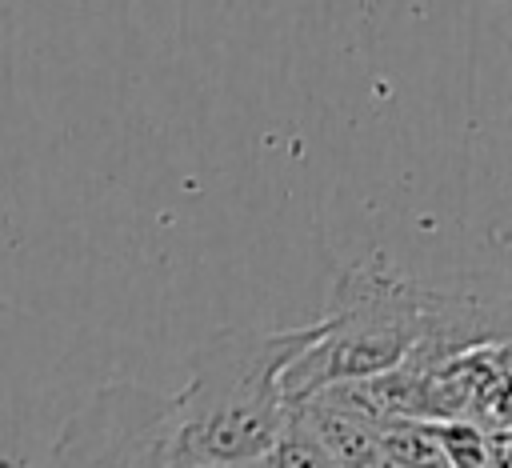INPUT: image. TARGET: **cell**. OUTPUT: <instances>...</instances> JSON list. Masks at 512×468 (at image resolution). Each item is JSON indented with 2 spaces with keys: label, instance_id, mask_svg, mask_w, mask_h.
<instances>
[{
  "label": "cell",
  "instance_id": "1",
  "mask_svg": "<svg viewBox=\"0 0 512 468\" xmlns=\"http://www.w3.org/2000/svg\"><path fill=\"white\" fill-rule=\"evenodd\" d=\"M508 340V300L484 288H444L388 264H340L320 312V340L280 376L284 404L356 384L400 364L432 368L480 344Z\"/></svg>",
  "mask_w": 512,
  "mask_h": 468
},
{
  "label": "cell",
  "instance_id": "5",
  "mask_svg": "<svg viewBox=\"0 0 512 468\" xmlns=\"http://www.w3.org/2000/svg\"><path fill=\"white\" fill-rule=\"evenodd\" d=\"M380 468H448L440 456L436 424L380 420Z\"/></svg>",
  "mask_w": 512,
  "mask_h": 468
},
{
  "label": "cell",
  "instance_id": "2",
  "mask_svg": "<svg viewBox=\"0 0 512 468\" xmlns=\"http://www.w3.org/2000/svg\"><path fill=\"white\" fill-rule=\"evenodd\" d=\"M320 340V320L300 328H220L188 356V384L172 392L176 464L252 468L288 420L284 368Z\"/></svg>",
  "mask_w": 512,
  "mask_h": 468
},
{
  "label": "cell",
  "instance_id": "4",
  "mask_svg": "<svg viewBox=\"0 0 512 468\" xmlns=\"http://www.w3.org/2000/svg\"><path fill=\"white\" fill-rule=\"evenodd\" d=\"M296 424H304L316 444L344 468H380V420L356 408L340 388H320L288 408Z\"/></svg>",
  "mask_w": 512,
  "mask_h": 468
},
{
  "label": "cell",
  "instance_id": "7",
  "mask_svg": "<svg viewBox=\"0 0 512 468\" xmlns=\"http://www.w3.org/2000/svg\"><path fill=\"white\" fill-rule=\"evenodd\" d=\"M168 468H196V464H176V460H168Z\"/></svg>",
  "mask_w": 512,
  "mask_h": 468
},
{
  "label": "cell",
  "instance_id": "6",
  "mask_svg": "<svg viewBox=\"0 0 512 468\" xmlns=\"http://www.w3.org/2000/svg\"><path fill=\"white\" fill-rule=\"evenodd\" d=\"M252 468H344V464H336V460L316 444V436H312L304 424H296V420L288 416L284 428H280V436L268 444V452H264Z\"/></svg>",
  "mask_w": 512,
  "mask_h": 468
},
{
  "label": "cell",
  "instance_id": "3",
  "mask_svg": "<svg viewBox=\"0 0 512 468\" xmlns=\"http://www.w3.org/2000/svg\"><path fill=\"white\" fill-rule=\"evenodd\" d=\"M176 400L132 384H100L60 428L52 468H168Z\"/></svg>",
  "mask_w": 512,
  "mask_h": 468
}]
</instances>
